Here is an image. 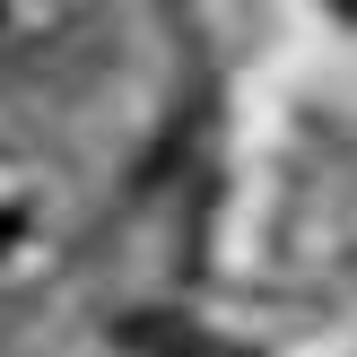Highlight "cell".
<instances>
[{"label": "cell", "mask_w": 357, "mask_h": 357, "mask_svg": "<svg viewBox=\"0 0 357 357\" xmlns=\"http://www.w3.org/2000/svg\"><path fill=\"white\" fill-rule=\"evenodd\" d=\"M139 340H149L157 357H227V349H209V340H192L183 323H166V331H139Z\"/></svg>", "instance_id": "6da1fadb"}, {"label": "cell", "mask_w": 357, "mask_h": 357, "mask_svg": "<svg viewBox=\"0 0 357 357\" xmlns=\"http://www.w3.org/2000/svg\"><path fill=\"white\" fill-rule=\"evenodd\" d=\"M340 9H349V17H357V0H340Z\"/></svg>", "instance_id": "7a4b0ae2"}]
</instances>
